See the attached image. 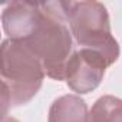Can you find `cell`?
Here are the masks:
<instances>
[{"instance_id":"1","label":"cell","mask_w":122,"mask_h":122,"mask_svg":"<svg viewBox=\"0 0 122 122\" xmlns=\"http://www.w3.org/2000/svg\"><path fill=\"white\" fill-rule=\"evenodd\" d=\"M40 17L22 42L42 62L45 73L55 81H65L68 60L72 56L73 40L66 19L63 2H40Z\"/></svg>"},{"instance_id":"2","label":"cell","mask_w":122,"mask_h":122,"mask_svg":"<svg viewBox=\"0 0 122 122\" xmlns=\"http://www.w3.org/2000/svg\"><path fill=\"white\" fill-rule=\"evenodd\" d=\"M45 69L35 53L22 42H2V103L3 118L10 106L27 103L40 89Z\"/></svg>"},{"instance_id":"3","label":"cell","mask_w":122,"mask_h":122,"mask_svg":"<svg viewBox=\"0 0 122 122\" xmlns=\"http://www.w3.org/2000/svg\"><path fill=\"white\" fill-rule=\"evenodd\" d=\"M66 19L81 49L96 50L112 65L119 57V45L111 33L109 15L99 2H63Z\"/></svg>"},{"instance_id":"4","label":"cell","mask_w":122,"mask_h":122,"mask_svg":"<svg viewBox=\"0 0 122 122\" xmlns=\"http://www.w3.org/2000/svg\"><path fill=\"white\" fill-rule=\"evenodd\" d=\"M108 66L111 63L99 52L79 49L68 60L65 81L73 92L85 95L99 86Z\"/></svg>"},{"instance_id":"5","label":"cell","mask_w":122,"mask_h":122,"mask_svg":"<svg viewBox=\"0 0 122 122\" xmlns=\"http://www.w3.org/2000/svg\"><path fill=\"white\" fill-rule=\"evenodd\" d=\"M40 2L15 0L6 5L2 13L3 30L12 40L25 42L40 17Z\"/></svg>"},{"instance_id":"6","label":"cell","mask_w":122,"mask_h":122,"mask_svg":"<svg viewBox=\"0 0 122 122\" xmlns=\"http://www.w3.org/2000/svg\"><path fill=\"white\" fill-rule=\"evenodd\" d=\"M47 122H91V115L81 96L63 95L50 105Z\"/></svg>"},{"instance_id":"7","label":"cell","mask_w":122,"mask_h":122,"mask_svg":"<svg viewBox=\"0 0 122 122\" xmlns=\"http://www.w3.org/2000/svg\"><path fill=\"white\" fill-rule=\"evenodd\" d=\"M89 115L91 122H122V99L103 95L96 99Z\"/></svg>"},{"instance_id":"8","label":"cell","mask_w":122,"mask_h":122,"mask_svg":"<svg viewBox=\"0 0 122 122\" xmlns=\"http://www.w3.org/2000/svg\"><path fill=\"white\" fill-rule=\"evenodd\" d=\"M2 122H19V121L15 119V118H9V116H6V118L2 119Z\"/></svg>"}]
</instances>
